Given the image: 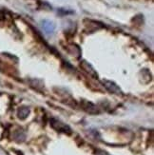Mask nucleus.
<instances>
[{
  "instance_id": "1",
  "label": "nucleus",
  "mask_w": 154,
  "mask_h": 155,
  "mask_svg": "<svg viewBox=\"0 0 154 155\" xmlns=\"http://www.w3.org/2000/svg\"><path fill=\"white\" fill-rule=\"evenodd\" d=\"M51 127H53V129L56 130L57 131L70 133V127H69L68 126H67V125L61 123L60 121L56 120V119H51Z\"/></svg>"
},
{
  "instance_id": "2",
  "label": "nucleus",
  "mask_w": 154,
  "mask_h": 155,
  "mask_svg": "<svg viewBox=\"0 0 154 155\" xmlns=\"http://www.w3.org/2000/svg\"><path fill=\"white\" fill-rule=\"evenodd\" d=\"M103 84L105 86V87L111 93H115V94H119L121 93V90L119 89V87L115 84L111 82V81H108V80H103Z\"/></svg>"
},
{
  "instance_id": "3",
  "label": "nucleus",
  "mask_w": 154,
  "mask_h": 155,
  "mask_svg": "<svg viewBox=\"0 0 154 155\" xmlns=\"http://www.w3.org/2000/svg\"><path fill=\"white\" fill-rule=\"evenodd\" d=\"M42 28L46 33L51 35V33L55 30V25L53 24V22L50 21V20H43L42 21Z\"/></svg>"
},
{
  "instance_id": "4",
  "label": "nucleus",
  "mask_w": 154,
  "mask_h": 155,
  "mask_svg": "<svg viewBox=\"0 0 154 155\" xmlns=\"http://www.w3.org/2000/svg\"><path fill=\"white\" fill-rule=\"evenodd\" d=\"M81 67L83 68V70H85L87 72L89 73L90 75H91V76H93V77H97V74H96L95 71L92 69V67H91L89 63H87V62H82Z\"/></svg>"
},
{
  "instance_id": "5",
  "label": "nucleus",
  "mask_w": 154,
  "mask_h": 155,
  "mask_svg": "<svg viewBox=\"0 0 154 155\" xmlns=\"http://www.w3.org/2000/svg\"><path fill=\"white\" fill-rule=\"evenodd\" d=\"M83 107L85 109V110H87L90 113H97V107L93 105L92 103L90 102H83Z\"/></svg>"
},
{
  "instance_id": "6",
  "label": "nucleus",
  "mask_w": 154,
  "mask_h": 155,
  "mask_svg": "<svg viewBox=\"0 0 154 155\" xmlns=\"http://www.w3.org/2000/svg\"><path fill=\"white\" fill-rule=\"evenodd\" d=\"M29 113H30V110H29V107H20V109L18 110L17 111V116L19 119H25L27 118V116L29 115Z\"/></svg>"
},
{
  "instance_id": "7",
  "label": "nucleus",
  "mask_w": 154,
  "mask_h": 155,
  "mask_svg": "<svg viewBox=\"0 0 154 155\" xmlns=\"http://www.w3.org/2000/svg\"><path fill=\"white\" fill-rule=\"evenodd\" d=\"M13 138H15V141H18V142H21L25 139V133L23 132V130H16L13 134Z\"/></svg>"
}]
</instances>
